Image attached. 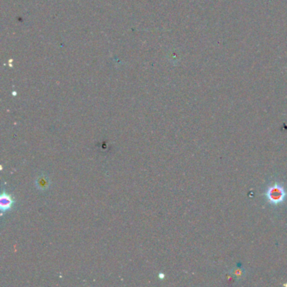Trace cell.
<instances>
[{
	"label": "cell",
	"instance_id": "obj_1",
	"mask_svg": "<svg viewBox=\"0 0 287 287\" xmlns=\"http://www.w3.org/2000/svg\"><path fill=\"white\" fill-rule=\"evenodd\" d=\"M266 195L270 203L279 204L284 200L287 193L282 186L274 185L268 189Z\"/></svg>",
	"mask_w": 287,
	"mask_h": 287
},
{
	"label": "cell",
	"instance_id": "obj_2",
	"mask_svg": "<svg viewBox=\"0 0 287 287\" xmlns=\"http://www.w3.org/2000/svg\"><path fill=\"white\" fill-rule=\"evenodd\" d=\"M13 205L12 198L9 194H3L0 198V206L2 211H8L10 209Z\"/></svg>",
	"mask_w": 287,
	"mask_h": 287
}]
</instances>
